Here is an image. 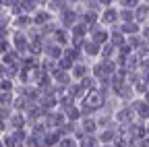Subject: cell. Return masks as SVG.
Here are the masks:
<instances>
[{"label": "cell", "mask_w": 149, "mask_h": 147, "mask_svg": "<svg viewBox=\"0 0 149 147\" xmlns=\"http://www.w3.org/2000/svg\"><path fill=\"white\" fill-rule=\"evenodd\" d=\"M139 147H149V137H143V139H139Z\"/></svg>", "instance_id": "1f68e13d"}, {"label": "cell", "mask_w": 149, "mask_h": 147, "mask_svg": "<svg viewBox=\"0 0 149 147\" xmlns=\"http://www.w3.org/2000/svg\"><path fill=\"white\" fill-rule=\"evenodd\" d=\"M120 21L122 23L135 21V8H120Z\"/></svg>", "instance_id": "603a6c76"}, {"label": "cell", "mask_w": 149, "mask_h": 147, "mask_svg": "<svg viewBox=\"0 0 149 147\" xmlns=\"http://www.w3.org/2000/svg\"><path fill=\"white\" fill-rule=\"evenodd\" d=\"M81 104H85L87 108H91L93 112H97V110H102L104 108V104H106V98L100 93V91L95 89V91H89V93L85 95V100L81 102Z\"/></svg>", "instance_id": "277c9868"}, {"label": "cell", "mask_w": 149, "mask_h": 147, "mask_svg": "<svg viewBox=\"0 0 149 147\" xmlns=\"http://www.w3.org/2000/svg\"><path fill=\"white\" fill-rule=\"evenodd\" d=\"M147 131H149V120H147Z\"/></svg>", "instance_id": "8d00e7d4"}, {"label": "cell", "mask_w": 149, "mask_h": 147, "mask_svg": "<svg viewBox=\"0 0 149 147\" xmlns=\"http://www.w3.org/2000/svg\"><path fill=\"white\" fill-rule=\"evenodd\" d=\"M135 110H133V106H124V108H120V110H116V114H114V118H116V122L118 124H122L124 128H128L130 124L135 122Z\"/></svg>", "instance_id": "7a4b0ae2"}, {"label": "cell", "mask_w": 149, "mask_h": 147, "mask_svg": "<svg viewBox=\"0 0 149 147\" xmlns=\"http://www.w3.org/2000/svg\"><path fill=\"white\" fill-rule=\"evenodd\" d=\"M118 54V46H114L112 42H106L102 46V58H116Z\"/></svg>", "instance_id": "d6986e66"}, {"label": "cell", "mask_w": 149, "mask_h": 147, "mask_svg": "<svg viewBox=\"0 0 149 147\" xmlns=\"http://www.w3.org/2000/svg\"><path fill=\"white\" fill-rule=\"evenodd\" d=\"M27 108H29V100L23 98V95H17L15 102H13V110L15 112H27Z\"/></svg>", "instance_id": "44dd1931"}, {"label": "cell", "mask_w": 149, "mask_h": 147, "mask_svg": "<svg viewBox=\"0 0 149 147\" xmlns=\"http://www.w3.org/2000/svg\"><path fill=\"white\" fill-rule=\"evenodd\" d=\"M141 33H143V40H147V42H149V25H145V27L141 29Z\"/></svg>", "instance_id": "4dcf8cb0"}, {"label": "cell", "mask_w": 149, "mask_h": 147, "mask_svg": "<svg viewBox=\"0 0 149 147\" xmlns=\"http://www.w3.org/2000/svg\"><path fill=\"white\" fill-rule=\"evenodd\" d=\"M100 143H104V145H110L112 141H114L116 139V131H114V128H112V126H108V128H104V131L100 133Z\"/></svg>", "instance_id": "2e32d148"}, {"label": "cell", "mask_w": 149, "mask_h": 147, "mask_svg": "<svg viewBox=\"0 0 149 147\" xmlns=\"http://www.w3.org/2000/svg\"><path fill=\"white\" fill-rule=\"evenodd\" d=\"M6 131V120H0V135Z\"/></svg>", "instance_id": "d6a6232c"}, {"label": "cell", "mask_w": 149, "mask_h": 147, "mask_svg": "<svg viewBox=\"0 0 149 147\" xmlns=\"http://www.w3.org/2000/svg\"><path fill=\"white\" fill-rule=\"evenodd\" d=\"M10 25H13L15 29H19V31H27V29H29V27L33 25V17H31L29 13H21V15L13 17Z\"/></svg>", "instance_id": "8992f818"}, {"label": "cell", "mask_w": 149, "mask_h": 147, "mask_svg": "<svg viewBox=\"0 0 149 147\" xmlns=\"http://www.w3.org/2000/svg\"><path fill=\"white\" fill-rule=\"evenodd\" d=\"M68 93L74 98V100H77V102H83L85 100V95H87V91L83 89V85L77 81V83H70L68 85Z\"/></svg>", "instance_id": "7c38bea8"}, {"label": "cell", "mask_w": 149, "mask_h": 147, "mask_svg": "<svg viewBox=\"0 0 149 147\" xmlns=\"http://www.w3.org/2000/svg\"><path fill=\"white\" fill-rule=\"evenodd\" d=\"M89 25H85L83 21H79V23H74L72 27H70V35L72 38H87L89 35Z\"/></svg>", "instance_id": "4fadbf2b"}, {"label": "cell", "mask_w": 149, "mask_h": 147, "mask_svg": "<svg viewBox=\"0 0 149 147\" xmlns=\"http://www.w3.org/2000/svg\"><path fill=\"white\" fill-rule=\"evenodd\" d=\"M143 100H145V102H147V104H149V89H147V91H145V95H143Z\"/></svg>", "instance_id": "836d02e7"}, {"label": "cell", "mask_w": 149, "mask_h": 147, "mask_svg": "<svg viewBox=\"0 0 149 147\" xmlns=\"http://www.w3.org/2000/svg\"><path fill=\"white\" fill-rule=\"evenodd\" d=\"M15 98V91H0V108H13Z\"/></svg>", "instance_id": "e0dca14e"}, {"label": "cell", "mask_w": 149, "mask_h": 147, "mask_svg": "<svg viewBox=\"0 0 149 147\" xmlns=\"http://www.w3.org/2000/svg\"><path fill=\"white\" fill-rule=\"evenodd\" d=\"M0 147H6V145H4V141H2V139H0Z\"/></svg>", "instance_id": "e575fe53"}, {"label": "cell", "mask_w": 149, "mask_h": 147, "mask_svg": "<svg viewBox=\"0 0 149 147\" xmlns=\"http://www.w3.org/2000/svg\"><path fill=\"white\" fill-rule=\"evenodd\" d=\"M97 2L102 4V8H108V6H112V4H114L116 0H97Z\"/></svg>", "instance_id": "f546056e"}, {"label": "cell", "mask_w": 149, "mask_h": 147, "mask_svg": "<svg viewBox=\"0 0 149 147\" xmlns=\"http://www.w3.org/2000/svg\"><path fill=\"white\" fill-rule=\"evenodd\" d=\"M116 95H118V98H120L122 102H130V100L135 98V87L130 85V83H124V85H122V89L118 91Z\"/></svg>", "instance_id": "9a60e30c"}, {"label": "cell", "mask_w": 149, "mask_h": 147, "mask_svg": "<svg viewBox=\"0 0 149 147\" xmlns=\"http://www.w3.org/2000/svg\"><path fill=\"white\" fill-rule=\"evenodd\" d=\"M147 17H149V4H139L135 8V21L141 25V23H145Z\"/></svg>", "instance_id": "ffe728a7"}, {"label": "cell", "mask_w": 149, "mask_h": 147, "mask_svg": "<svg viewBox=\"0 0 149 147\" xmlns=\"http://www.w3.org/2000/svg\"><path fill=\"white\" fill-rule=\"evenodd\" d=\"M81 126H83V131H85L87 135H95L97 128H100L97 118H93V116H83V118H81Z\"/></svg>", "instance_id": "30bf717a"}, {"label": "cell", "mask_w": 149, "mask_h": 147, "mask_svg": "<svg viewBox=\"0 0 149 147\" xmlns=\"http://www.w3.org/2000/svg\"><path fill=\"white\" fill-rule=\"evenodd\" d=\"M89 40H93V42H97L100 46H104L106 42H110V29L106 25H102V23L93 25L89 29Z\"/></svg>", "instance_id": "6da1fadb"}, {"label": "cell", "mask_w": 149, "mask_h": 147, "mask_svg": "<svg viewBox=\"0 0 149 147\" xmlns=\"http://www.w3.org/2000/svg\"><path fill=\"white\" fill-rule=\"evenodd\" d=\"M130 106H133L135 114H137L141 120H149V104H147L145 100H135Z\"/></svg>", "instance_id": "9c48e42d"}, {"label": "cell", "mask_w": 149, "mask_h": 147, "mask_svg": "<svg viewBox=\"0 0 149 147\" xmlns=\"http://www.w3.org/2000/svg\"><path fill=\"white\" fill-rule=\"evenodd\" d=\"M143 77H145V79H147V85H149V75H143Z\"/></svg>", "instance_id": "d590c367"}, {"label": "cell", "mask_w": 149, "mask_h": 147, "mask_svg": "<svg viewBox=\"0 0 149 147\" xmlns=\"http://www.w3.org/2000/svg\"><path fill=\"white\" fill-rule=\"evenodd\" d=\"M74 145H77V139L74 137H62L56 147H74Z\"/></svg>", "instance_id": "4316f807"}, {"label": "cell", "mask_w": 149, "mask_h": 147, "mask_svg": "<svg viewBox=\"0 0 149 147\" xmlns=\"http://www.w3.org/2000/svg\"><path fill=\"white\" fill-rule=\"evenodd\" d=\"M0 89L2 91H15V81L10 77H2L0 79Z\"/></svg>", "instance_id": "d4e9b609"}, {"label": "cell", "mask_w": 149, "mask_h": 147, "mask_svg": "<svg viewBox=\"0 0 149 147\" xmlns=\"http://www.w3.org/2000/svg\"><path fill=\"white\" fill-rule=\"evenodd\" d=\"M8 124H10L13 128H25V124H27L25 112H13L10 118H8Z\"/></svg>", "instance_id": "8fae6325"}, {"label": "cell", "mask_w": 149, "mask_h": 147, "mask_svg": "<svg viewBox=\"0 0 149 147\" xmlns=\"http://www.w3.org/2000/svg\"><path fill=\"white\" fill-rule=\"evenodd\" d=\"M139 72L141 75H149V56L139 60Z\"/></svg>", "instance_id": "83f0119b"}, {"label": "cell", "mask_w": 149, "mask_h": 147, "mask_svg": "<svg viewBox=\"0 0 149 147\" xmlns=\"http://www.w3.org/2000/svg\"><path fill=\"white\" fill-rule=\"evenodd\" d=\"M21 147H23V145H21Z\"/></svg>", "instance_id": "74e56055"}, {"label": "cell", "mask_w": 149, "mask_h": 147, "mask_svg": "<svg viewBox=\"0 0 149 147\" xmlns=\"http://www.w3.org/2000/svg\"><path fill=\"white\" fill-rule=\"evenodd\" d=\"M120 29H122V33L126 35H139V31H141V27H139V23L137 21H130V23H122L120 25Z\"/></svg>", "instance_id": "ac0fdd59"}, {"label": "cell", "mask_w": 149, "mask_h": 147, "mask_svg": "<svg viewBox=\"0 0 149 147\" xmlns=\"http://www.w3.org/2000/svg\"><path fill=\"white\" fill-rule=\"evenodd\" d=\"M97 141H100V139H97L95 135H85V137L79 141V147H95Z\"/></svg>", "instance_id": "cb8c5ba5"}, {"label": "cell", "mask_w": 149, "mask_h": 147, "mask_svg": "<svg viewBox=\"0 0 149 147\" xmlns=\"http://www.w3.org/2000/svg\"><path fill=\"white\" fill-rule=\"evenodd\" d=\"M89 72H91V66H89L87 62L79 60V62H74V66H72V70H70V75H72V79L81 81L85 75H89Z\"/></svg>", "instance_id": "ba28073f"}, {"label": "cell", "mask_w": 149, "mask_h": 147, "mask_svg": "<svg viewBox=\"0 0 149 147\" xmlns=\"http://www.w3.org/2000/svg\"><path fill=\"white\" fill-rule=\"evenodd\" d=\"M56 64H58V68H62V70H72V66H74V60L72 58H66V56H62V58H58L56 60Z\"/></svg>", "instance_id": "7402d4cb"}, {"label": "cell", "mask_w": 149, "mask_h": 147, "mask_svg": "<svg viewBox=\"0 0 149 147\" xmlns=\"http://www.w3.org/2000/svg\"><path fill=\"white\" fill-rule=\"evenodd\" d=\"M118 21H120V10L114 8V6H108L100 13V23L106 25V27H114Z\"/></svg>", "instance_id": "3957f363"}, {"label": "cell", "mask_w": 149, "mask_h": 147, "mask_svg": "<svg viewBox=\"0 0 149 147\" xmlns=\"http://www.w3.org/2000/svg\"><path fill=\"white\" fill-rule=\"evenodd\" d=\"M33 25H37V27H44V25H48V23H52L54 21V15H52V10H48L46 6H42V8H37L33 15Z\"/></svg>", "instance_id": "5b68a950"}, {"label": "cell", "mask_w": 149, "mask_h": 147, "mask_svg": "<svg viewBox=\"0 0 149 147\" xmlns=\"http://www.w3.org/2000/svg\"><path fill=\"white\" fill-rule=\"evenodd\" d=\"M64 114H66V118H68L70 122H77V120L83 118V114H81V106H77V104H72V106L64 108Z\"/></svg>", "instance_id": "5bb4252c"}, {"label": "cell", "mask_w": 149, "mask_h": 147, "mask_svg": "<svg viewBox=\"0 0 149 147\" xmlns=\"http://www.w3.org/2000/svg\"><path fill=\"white\" fill-rule=\"evenodd\" d=\"M2 141H4V145H6V147H21V143L15 139V135H13V133H10V135H4V137H2Z\"/></svg>", "instance_id": "484cf974"}, {"label": "cell", "mask_w": 149, "mask_h": 147, "mask_svg": "<svg viewBox=\"0 0 149 147\" xmlns=\"http://www.w3.org/2000/svg\"><path fill=\"white\" fill-rule=\"evenodd\" d=\"M83 54H85V56H89V58H97V56H102V46H100L97 42H93V40H85V44H83Z\"/></svg>", "instance_id": "52a82bcc"}, {"label": "cell", "mask_w": 149, "mask_h": 147, "mask_svg": "<svg viewBox=\"0 0 149 147\" xmlns=\"http://www.w3.org/2000/svg\"><path fill=\"white\" fill-rule=\"evenodd\" d=\"M19 4H21V0H4V8H15V6H19Z\"/></svg>", "instance_id": "f1b7e54d"}]
</instances>
